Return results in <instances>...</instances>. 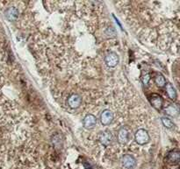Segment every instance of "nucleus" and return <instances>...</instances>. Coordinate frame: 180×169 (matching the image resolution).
<instances>
[{
	"mask_svg": "<svg viewBox=\"0 0 180 169\" xmlns=\"http://www.w3.org/2000/svg\"><path fill=\"white\" fill-rule=\"evenodd\" d=\"M117 138H118V142L120 144L125 145V144L128 143L129 141L131 140V139H132V131H131V130L129 129L128 127L123 126L118 131Z\"/></svg>",
	"mask_w": 180,
	"mask_h": 169,
	"instance_id": "f257e3e1",
	"label": "nucleus"
},
{
	"mask_svg": "<svg viewBox=\"0 0 180 169\" xmlns=\"http://www.w3.org/2000/svg\"><path fill=\"white\" fill-rule=\"evenodd\" d=\"M134 139L138 145H143L150 141V138L149 132L145 129H139L134 133Z\"/></svg>",
	"mask_w": 180,
	"mask_h": 169,
	"instance_id": "f03ea898",
	"label": "nucleus"
},
{
	"mask_svg": "<svg viewBox=\"0 0 180 169\" xmlns=\"http://www.w3.org/2000/svg\"><path fill=\"white\" fill-rule=\"evenodd\" d=\"M105 62L109 68H115L120 62V56L115 52H109L105 56Z\"/></svg>",
	"mask_w": 180,
	"mask_h": 169,
	"instance_id": "7ed1b4c3",
	"label": "nucleus"
},
{
	"mask_svg": "<svg viewBox=\"0 0 180 169\" xmlns=\"http://www.w3.org/2000/svg\"><path fill=\"white\" fill-rule=\"evenodd\" d=\"M121 164L126 169H134L137 165V161L133 156L126 154L121 159Z\"/></svg>",
	"mask_w": 180,
	"mask_h": 169,
	"instance_id": "20e7f679",
	"label": "nucleus"
},
{
	"mask_svg": "<svg viewBox=\"0 0 180 169\" xmlns=\"http://www.w3.org/2000/svg\"><path fill=\"white\" fill-rule=\"evenodd\" d=\"M67 103L69 107H70L71 109H77L82 103V97L78 94L73 93L68 97Z\"/></svg>",
	"mask_w": 180,
	"mask_h": 169,
	"instance_id": "39448f33",
	"label": "nucleus"
},
{
	"mask_svg": "<svg viewBox=\"0 0 180 169\" xmlns=\"http://www.w3.org/2000/svg\"><path fill=\"white\" fill-rule=\"evenodd\" d=\"M83 125L86 130L93 129L97 125V118L92 114H87L83 120Z\"/></svg>",
	"mask_w": 180,
	"mask_h": 169,
	"instance_id": "423d86ee",
	"label": "nucleus"
},
{
	"mask_svg": "<svg viewBox=\"0 0 180 169\" xmlns=\"http://www.w3.org/2000/svg\"><path fill=\"white\" fill-rule=\"evenodd\" d=\"M113 120V113L112 110L106 109L103 110V112L101 113L100 115V123L106 126V125H109L112 122Z\"/></svg>",
	"mask_w": 180,
	"mask_h": 169,
	"instance_id": "0eeeda50",
	"label": "nucleus"
},
{
	"mask_svg": "<svg viewBox=\"0 0 180 169\" xmlns=\"http://www.w3.org/2000/svg\"><path fill=\"white\" fill-rule=\"evenodd\" d=\"M112 138H113V136L111 131H105L99 136V142L105 146H107L112 142Z\"/></svg>",
	"mask_w": 180,
	"mask_h": 169,
	"instance_id": "6e6552de",
	"label": "nucleus"
},
{
	"mask_svg": "<svg viewBox=\"0 0 180 169\" xmlns=\"http://www.w3.org/2000/svg\"><path fill=\"white\" fill-rule=\"evenodd\" d=\"M150 103L156 110H161L163 104V98L157 94H153L150 97Z\"/></svg>",
	"mask_w": 180,
	"mask_h": 169,
	"instance_id": "1a4fd4ad",
	"label": "nucleus"
},
{
	"mask_svg": "<svg viewBox=\"0 0 180 169\" xmlns=\"http://www.w3.org/2000/svg\"><path fill=\"white\" fill-rule=\"evenodd\" d=\"M4 15L6 17V19L10 21H14L17 18H18V15H19V12H18V10L14 7H11L9 9H7L5 12H4Z\"/></svg>",
	"mask_w": 180,
	"mask_h": 169,
	"instance_id": "9d476101",
	"label": "nucleus"
},
{
	"mask_svg": "<svg viewBox=\"0 0 180 169\" xmlns=\"http://www.w3.org/2000/svg\"><path fill=\"white\" fill-rule=\"evenodd\" d=\"M165 87H166V92H167L168 97H170L171 100H173V101L176 100L178 95H177V91H176L175 88L172 86V84L170 83V82H168V83H166Z\"/></svg>",
	"mask_w": 180,
	"mask_h": 169,
	"instance_id": "9b49d317",
	"label": "nucleus"
},
{
	"mask_svg": "<svg viewBox=\"0 0 180 169\" xmlns=\"http://www.w3.org/2000/svg\"><path fill=\"white\" fill-rule=\"evenodd\" d=\"M155 82L158 87H164L166 85V80L165 77L162 74H157L156 76L155 77Z\"/></svg>",
	"mask_w": 180,
	"mask_h": 169,
	"instance_id": "f8f14e48",
	"label": "nucleus"
},
{
	"mask_svg": "<svg viewBox=\"0 0 180 169\" xmlns=\"http://www.w3.org/2000/svg\"><path fill=\"white\" fill-rule=\"evenodd\" d=\"M180 158V152L179 150H175V151H172L169 153L168 155V159L171 161V162H176L178 163L179 161Z\"/></svg>",
	"mask_w": 180,
	"mask_h": 169,
	"instance_id": "ddd939ff",
	"label": "nucleus"
},
{
	"mask_svg": "<svg viewBox=\"0 0 180 169\" xmlns=\"http://www.w3.org/2000/svg\"><path fill=\"white\" fill-rule=\"evenodd\" d=\"M162 123H163V124L166 127V128H168V129H172L173 127H174V123L171 121V119H170L169 118H167V117H163L162 118Z\"/></svg>",
	"mask_w": 180,
	"mask_h": 169,
	"instance_id": "4468645a",
	"label": "nucleus"
},
{
	"mask_svg": "<svg viewBox=\"0 0 180 169\" xmlns=\"http://www.w3.org/2000/svg\"><path fill=\"white\" fill-rule=\"evenodd\" d=\"M142 83H143L145 86H147V85L149 84L150 81V74L146 73V74L142 77Z\"/></svg>",
	"mask_w": 180,
	"mask_h": 169,
	"instance_id": "2eb2a0df",
	"label": "nucleus"
}]
</instances>
